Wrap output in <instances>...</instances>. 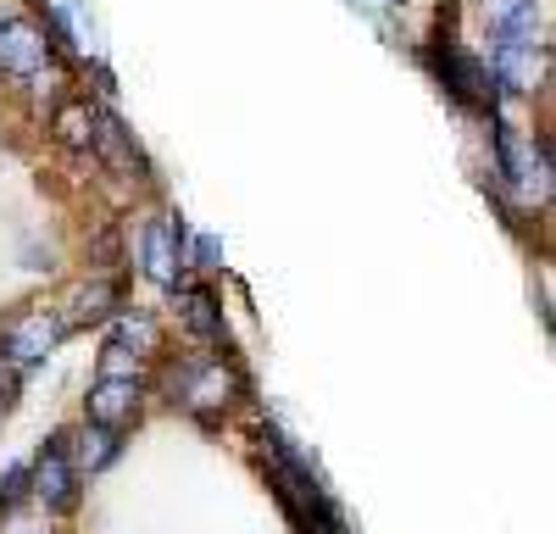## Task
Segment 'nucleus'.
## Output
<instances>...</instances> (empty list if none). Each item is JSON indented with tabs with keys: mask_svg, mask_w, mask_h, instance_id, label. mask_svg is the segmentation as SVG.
I'll return each instance as SVG.
<instances>
[{
	"mask_svg": "<svg viewBox=\"0 0 556 534\" xmlns=\"http://www.w3.org/2000/svg\"><path fill=\"white\" fill-rule=\"evenodd\" d=\"M62 312L56 306H23L17 318L0 323V363L12 368H39L45 356L62 345Z\"/></svg>",
	"mask_w": 556,
	"mask_h": 534,
	"instance_id": "1",
	"label": "nucleus"
},
{
	"mask_svg": "<svg viewBox=\"0 0 556 534\" xmlns=\"http://www.w3.org/2000/svg\"><path fill=\"white\" fill-rule=\"evenodd\" d=\"M167 384H173V395H178V407L184 412H195V418H217V412H228V400L240 395V373L228 368V363H184L178 373H167Z\"/></svg>",
	"mask_w": 556,
	"mask_h": 534,
	"instance_id": "2",
	"label": "nucleus"
},
{
	"mask_svg": "<svg viewBox=\"0 0 556 534\" xmlns=\"http://www.w3.org/2000/svg\"><path fill=\"white\" fill-rule=\"evenodd\" d=\"M28 490L45 501V512H73L78 507V468L67 457V434H51L39 445V457L28 468Z\"/></svg>",
	"mask_w": 556,
	"mask_h": 534,
	"instance_id": "3",
	"label": "nucleus"
},
{
	"mask_svg": "<svg viewBox=\"0 0 556 534\" xmlns=\"http://www.w3.org/2000/svg\"><path fill=\"white\" fill-rule=\"evenodd\" d=\"M190 229H184V217H151L146 234H139V267H146V279H156L162 290H178V274L190 262Z\"/></svg>",
	"mask_w": 556,
	"mask_h": 534,
	"instance_id": "4",
	"label": "nucleus"
},
{
	"mask_svg": "<svg viewBox=\"0 0 556 534\" xmlns=\"http://www.w3.org/2000/svg\"><path fill=\"white\" fill-rule=\"evenodd\" d=\"M139 400H146V384L139 379H96L84 395V423H101V429H128L139 418Z\"/></svg>",
	"mask_w": 556,
	"mask_h": 534,
	"instance_id": "5",
	"label": "nucleus"
},
{
	"mask_svg": "<svg viewBox=\"0 0 556 534\" xmlns=\"http://www.w3.org/2000/svg\"><path fill=\"white\" fill-rule=\"evenodd\" d=\"M45 62H51V39H45L34 23H7L0 28V73L34 78Z\"/></svg>",
	"mask_w": 556,
	"mask_h": 534,
	"instance_id": "6",
	"label": "nucleus"
},
{
	"mask_svg": "<svg viewBox=\"0 0 556 534\" xmlns=\"http://www.w3.org/2000/svg\"><path fill=\"white\" fill-rule=\"evenodd\" d=\"M67 457H73L78 479H84V473H101V468H112V462L123 457V434H117V429H101V423H84V429L67 440Z\"/></svg>",
	"mask_w": 556,
	"mask_h": 534,
	"instance_id": "7",
	"label": "nucleus"
},
{
	"mask_svg": "<svg viewBox=\"0 0 556 534\" xmlns=\"http://www.w3.org/2000/svg\"><path fill=\"white\" fill-rule=\"evenodd\" d=\"M112 306H117V290H112L106 279H89V284H78V290L67 295V306H56V312H62V329L73 334V329H84V323L112 318Z\"/></svg>",
	"mask_w": 556,
	"mask_h": 534,
	"instance_id": "8",
	"label": "nucleus"
},
{
	"mask_svg": "<svg viewBox=\"0 0 556 534\" xmlns=\"http://www.w3.org/2000/svg\"><path fill=\"white\" fill-rule=\"evenodd\" d=\"M173 301H178L184 329H190L195 340H223V312H217V295H212V290H201V284H178Z\"/></svg>",
	"mask_w": 556,
	"mask_h": 534,
	"instance_id": "9",
	"label": "nucleus"
},
{
	"mask_svg": "<svg viewBox=\"0 0 556 534\" xmlns=\"http://www.w3.org/2000/svg\"><path fill=\"white\" fill-rule=\"evenodd\" d=\"M51 128L67 151H89V140H96V112H89V101H62Z\"/></svg>",
	"mask_w": 556,
	"mask_h": 534,
	"instance_id": "10",
	"label": "nucleus"
},
{
	"mask_svg": "<svg viewBox=\"0 0 556 534\" xmlns=\"http://www.w3.org/2000/svg\"><path fill=\"white\" fill-rule=\"evenodd\" d=\"M89 145H96L112 167H134V140H128V134H123V123L112 117V112H96V140H89Z\"/></svg>",
	"mask_w": 556,
	"mask_h": 534,
	"instance_id": "11",
	"label": "nucleus"
},
{
	"mask_svg": "<svg viewBox=\"0 0 556 534\" xmlns=\"http://www.w3.org/2000/svg\"><path fill=\"white\" fill-rule=\"evenodd\" d=\"M112 340H117V345H128L134 356H156V345H162V334H156V323L146 318V312H134V318H117Z\"/></svg>",
	"mask_w": 556,
	"mask_h": 534,
	"instance_id": "12",
	"label": "nucleus"
},
{
	"mask_svg": "<svg viewBox=\"0 0 556 534\" xmlns=\"http://www.w3.org/2000/svg\"><path fill=\"white\" fill-rule=\"evenodd\" d=\"M139 368H146V356H134L128 345L106 340V351H101V379H139Z\"/></svg>",
	"mask_w": 556,
	"mask_h": 534,
	"instance_id": "13",
	"label": "nucleus"
},
{
	"mask_svg": "<svg viewBox=\"0 0 556 534\" xmlns=\"http://www.w3.org/2000/svg\"><path fill=\"white\" fill-rule=\"evenodd\" d=\"M23 490H28V468H12L7 479H0V512H7L12 501H23Z\"/></svg>",
	"mask_w": 556,
	"mask_h": 534,
	"instance_id": "14",
	"label": "nucleus"
},
{
	"mask_svg": "<svg viewBox=\"0 0 556 534\" xmlns=\"http://www.w3.org/2000/svg\"><path fill=\"white\" fill-rule=\"evenodd\" d=\"M217 262H223V245L212 234H201L195 240V267H201V274H217Z\"/></svg>",
	"mask_w": 556,
	"mask_h": 534,
	"instance_id": "15",
	"label": "nucleus"
},
{
	"mask_svg": "<svg viewBox=\"0 0 556 534\" xmlns=\"http://www.w3.org/2000/svg\"><path fill=\"white\" fill-rule=\"evenodd\" d=\"M0 395H7V363H0Z\"/></svg>",
	"mask_w": 556,
	"mask_h": 534,
	"instance_id": "16",
	"label": "nucleus"
},
{
	"mask_svg": "<svg viewBox=\"0 0 556 534\" xmlns=\"http://www.w3.org/2000/svg\"><path fill=\"white\" fill-rule=\"evenodd\" d=\"M0 28H7V7H0Z\"/></svg>",
	"mask_w": 556,
	"mask_h": 534,
	"instance_id": "17",
	"label": "nucleus"
},
{
	"mask_svg": "<svg viewBox=\"0 0 556 534\" xmlns=\"http://www.w3.org/2000/svg\"><path fill=\"white\" fill-rule=\"evenodd\" d=\"M17 534H39V529H17Z\"/></svg>",
	"mask_w": 556,
	"mask_h": 534,
	"instance_id": "18",
	"label": "nucleus"
}]
</instances>
